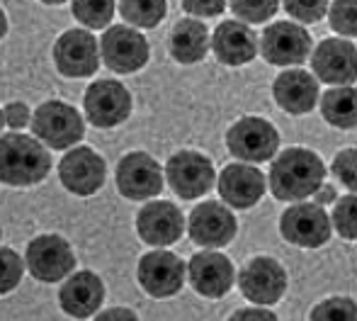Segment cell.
<instances>
[{
  "label": "cell",
  "instance_id": "obj_1",
  "mask_svg": "<svg viewBox=\"0 0 357 321\" xmlns=\"http://www.w3.org/2000/svg\"><path fill=\"white\" fill-rule=\"evenodd\" d=\"M326 180V165L311 149L291 147L273 158L268 173V188L280 202H299L321 188Z\"/></svg>",
  "mask_w": 357,
  "mask_h": 321
},
{
  "label": "cell",
  "instance_id": "obj_2",
  "mask_svg": "<svg viewBox=\"0 0 357 321\" xmlns=\"http://www.w3.org/2000/svg\"><path fill=\"white\" fill-rule=\"evenodd\" d=\"M52 170V154L27 134L0 137V183L13 188L37 185Z\"/></svg>",
  "mask_w": 357,
  "mask_h": 321
},
{
  "label": "cell",
  "instance_id": "obj_3",
  "mask_svg": "<svg viewBox=\"0 0 357 321\" xmlns=\"http://www.w3.org/2000/svg\"><path fill=\"white\" fill-rule=\"evenodd\" d=\"M32 132L49 149H68L85 134V122L73 105L61 100L42 103L32 114Z\"/></svg>",
  "mask_w": 357,
  "mask_h": 321
},
{
  "label": "cell",
  "instance_id": "obj_4",
  "mask_svg": "<svg viewBox=\"0 0 357 321\" xmlns=\"http://www.w3.org/2000/svg\"><path fill=\"white\" fill-rule=\"evenodd\" d=\"M226 147L238 160L265 163L273 160L280 149V134L273 122L263 117H241L226 132Z\"/></svg>",
  "mask_w": 357,
  "mask_h": 321
},
{
  "label": "cell",
  "instance_id": "obj_5",
  "mask_svg": "<svg viewBox=\"0 0 357 321\" xmlns=\"http://www.w3.org/2000/svg\"><path fill=\"white\" fill-rule=\"evenodd\" d=\"M100 57L114 73H137L149 64L151 49L139 29L127 24H112L100 39Z\"/></svg>",
  "mask_w": 357,
  "mask_h": 321
},
{
  "label": "cell",
  "instance_id": "obj_6",
  "mask_svg": "<svg viewBox=\"0 0 357 321\" xmlns=\"http://www.w3.org/2000/svg\"><path fill=\"white\" fill-rule=\"evenodd\" d=\"M85 117L100 129H112L127 122L132 114V93L119 80H95L83 95Z\"/></svg>",
  "mask_w": 357,
  "mask_h": 321
},
{
  "label": "cell",
  "instance_id": "obj_7",
  "mask_svg": "<svg viewBox=\"0 0 357 321\" xmlns=\"http://www.w3.org/2000/svg\"><path fill=\"white\" fill-rule=\"evenodd\" d=\"M280 232L284 241L299 246V248H319L328 244L333 234V222L319 202H294L284 209L280 219Z\"/></svg>",
  "mask_w": 357,
  "mask_h": 321
},
{
  "label": "cell",
  "instance_id": "obj_8",
  "mask_svg": "<svg viewBox=\"0 0 357 321\" xmlns=\"http://www.w3.org/2000/svg\"><path fill=\"white\" fill-rule=\"evenodd\" d=\"M165 178L178 197L197 200L214 188L216 170L214 163L199 151H178L165 163Z\"/></svg>",
  "mask_w": 357,
  "mask_h": 321
},
{
  "label": "cell",
  "instance_id": "obj_9",
  "mask_svg": "<svg viewBox=\"0 0 357 321\" xmlns=\"http://www.w3.org/2000/svg\"><path fill=\"white\" fill-rule=\"evenodd\" d=\"M287 270L282 263L270 255H258L248 260L238 275V288L243 297L260 307L278 304L287 292Z\"/></svg>",
  "mask_w": 357,
  "mask_h": 321
},
{
  "label": "cell",
  "instance_id": "obj_10",
  "mask_svg": "<svg viewBox=\"0 0 357 321\" xmlns=\"http://www.w3.org/2000/svg\"><path fill=\"white\" fill-rule=\"evenodd\" d=\"M24 265H27L29 275L37 278L39 283H59L73 273L75 255L66 239L56 237V234H44V237L29 241Z\"/></svg>",
  "mask_w": 357,
  "mask_h": 321
},
{
  "label": "cell",
  "instance_id": "obj_11",
  "mask_svg": "<svg viewBox=\"0 0 357 321\" xmlns=\"http://www.w3.org/2000/svg\"><path fill=\"white\" fill-rule=\"evenodd\" d=\"M139 285L155 299L173 297L180 292L185 278H188V263H183V258L170 251H149L142 255L137 268Z\"/></svg>",
  "mask_w": 357,
  "mask_h": 321
},
{
  "label": "cell",
  "instance_id": "obj_12",
  "mask_svg": "<svg viewBox=\"0 0 357 321\" xmlns=\"http://www.w3.org/2000/svg\"><path fill=\"white\" fill-rule=\"evenodd\" d=\"M260 54L273 66H301L311 54V34L299 22H275L260 37Z\"/></svg>",
  "mask_w": 357,
  "mask_h": 321
},
{
  "label": "cell",
  "instance_id": "obj_13",
  "mask_svg": "<svg viewBox=\"0 0 357 321\" xmlns=\"http://www.w3.org/2000/svg\"><path fill=\"white\" fill-rule=\"evenodd\" d=\"M117 190L122 197L144 202L163 190V168L158 160L144 151L127 154L117 163Z\"/></svg>",
  "mask_w": 357,
  "mask_h": 321
},
{
  "label": "cell",
  "instance_id": "obj_14",
  "mask_svg": "<svg viewBox=\"0 0 357 321\" xmlns=\"http://www.w3.org/2000/svg\"><path fill=\"white\" fill-rule=\"evenodd\" d=\"M98 39L88 29H68L54 44V64L59 73L68 78L93 76L100 66Z\"/></svg>",
  "mask_w": 357,
  "mask_h": 321
},
{
  "label": "cell",
  "instance_id": "obj_15",
  "mask_svg": "<svg viewBox=\"0 0 357 321\" xmlns=\"http://www.w3.org/2000/svg\"><path fill=\"white\" fill-rule=\"evenodd\" d=\"M188 232L190 239L202 248H221L234 241L238 224H236L234 212L226 207V202L207 200L192 209L188 219Z\"/></svg>",
  "mask_w": 357,
  "mask_h": 321
},
{
  "label": "cell",
  "instance_id": "obj_16",
  "mask_svg": "<svg viewBox=\"0 0 357 321\" xmlns=\"http://www.w3.org/2000/svg\"><path fill=\"white\" fill-rule=\"evenodd\" d=\"M59 178L63 188L80 197H90L105 185L107 178V165L105 158L90 147L71 149L59 163Z\"/></svg>",
  "mask_w": 357,
  "mask_h": 321
},
{
  "label": "cell",
  "instance_id": "obj_17",
  "mask_svg": "<svg viewBox=\"0 0 357 321\" xmlns=\"http://www.w3.org/2000/svg\"><path fill=\"white\" fill-rule=\"evenodd\" d=\"M188 278L195 292L207 299H221L236 283V268L219 251H199L190 258Z\"/></svg>",
  "mask_w": 357,
  "mask_h": 321
},
{
  "label": "cell",
  "instance_id": "obj_18",
  "mask_svg": "<svg viewBox=\"0 0 357 321\" xmlns=\"http://www.w3.org/2000/svg\"><path fill=\"white\" fill-rule=\"evenodd\" d=\"M216 188H219L221 202H226L234 209H250L263 200L265 190H268V180H265L263 170L255 168V163H231L221 170L219 180H216Z\"/></svg>",
  "mask_w": 357,
  "mask_h": 321
},
{
  "label": "cell",
  "instance_id": "obj_19",
  "mask_svg": "<svg viewBox=\"0 0 357 321\" xmlns=\"http://www.w3.org/2000/svg\"><path fill=\"white\" fill-rule=\"evenodd\" d=\"M311 68L321 83L353 85L357 80V47L350 39H324L311 54Z\"/></svg>",
  "mask_w": 357,
  "mask_h": 321
},
{
  "label": "cell",
  "instance_id": "obj_20",
  "mask_svg": "<svg viewBox=\"0 0 357 321\" xmlns=\"http://www.w3.org/2000/svg\"><path fill=\"white\" fill-rule=\"evenodd\" d=\"M185 232V217L173 202L155 200L139 209L137 214V234L149 246H165L175 244Z\"/></svg>",
  "mask_w": 357,
  "mask_h": 321
},
{
  "label": "cell",
  "instance_id": "obj_21",
  "mask_svg": "<svg viewBox=\"0 0 357 321\" xmlns=\"http://www.w3.org/2000/svg\"><path fill=\"white\" fill-rule=\"evenodd\" d=\"M212 52L224 66H245L258 57V34L248 22L224 20L212 34Z\"/></svg>",
  "mask_w": 357,
  "mask_h": 321
},
{
  "label": "cell",
  "instance_id": "obj_22",
  "mask_svg": "<svg viewBox=\"0 0 357 321\" xmlns=\"http://www.w3.org/2000/svg\"><path fill=\"white\" fill-rule=\"evenodd\" d=\"M273 98L284 112L309 114L319 103V78L301 68L282 71L273 83Z\"/></svg>",
  "mask_w": 357,
  "mask_h": 321
},
{
  "label": "cell",
  "instance_id": "obj_23",
  "mask_svg": "<svg viewBox=\"0 0 357 321\" xmlns=\"http://www.w3.org/2000/svg\"><path fill=\"white\" fill-rule=\"evenodd\" d=\"M59 299H61L63 312L75 319L95 317L105 302V285L90 270H78L59 290Z\"/></svg>",
  "mask_w": 357,
  "mask_h": 321
},
{
  "label": "cell",
  "instance_id": "obj_24",
  "mask_svg": "<svg viewBox=\"0 0 357 321\" xmlns=\"http://www.w3.org/2000/svg\"><path fill=\"white\" fill-rule=\"evenodd\" d=\"M209 47H212V34H209L207 24L197 17L180 20L170 32V54L178 64H197L207 57Z\"/></svg>",
  "mask_w": 357,
  "mask_h": 321
},
{
  "label": "cell",
  "instance_id": "obj_25",
  "mask_svg": "<svg viewBox=\"0 0 357 321\" xmlns=\"http://www.w3.org/2000/svg\"><path fill=\"white\" fill-rule=\"evenodd\" d=\"M321 114L335 129L357 127V88L333 85L321 95Z\"/></svg>",
  "mask_w": 357,
  "mask_h": 321
},
{
  "label": "cell",
  "instance_id": "obj_26",
  "mask_svg": "<svg viewBox=\"0 0 357 321\" xmlns=\"http://www.w3.org/2000/svg\"><path fill=\"white\" fill-rule=\"evenodd\" d=\"M168 3L165 0H119V13L124 22L139 29H151L165 17Z\"/></svg>",
  "mask_w": 357,
  "mask_h": 321
},
{
  "label": "cell",
  "instance_id": "obj_27",
  "mask_svg": "<svg viewBox=\"0 0 357 321\" xmlns=\"http://www.w3.org/2000/svg\"><path fill=\"white\" fill-rule=\"evenodd\" d=\"M73 17L88 29H105L114 17L117 0H71Z\"/></svg>",
  "mask_w": 357,
  "mask_h": 321
},
{
  "label": "cell",
  "instance_id": "obj_28",
  "mask_svg": "<svg viewBox=\"0 0 357 321\" xmlns=\"http://www.w3.org/2000/svg\"><path fill=\"white\" fill-rule=\"evenodd\" d=\"M331 222H333V229L343 239L357 241V195L355 193L335 200Z\"/></svg>",
  "mask_w": 357,
  "mask_h": 321
},
{
  "label": "cell",
  "instance_id": "obj_29",
  "mask_svg": "<svg viewBox=\"0 0 357 321\" xmlns=\"http://www.w3.org/2000/svg\"><path fill=\"white\" fill-rule=\"evenodd\" d=\"M231 13L248 24L268 22L280 8V0H229Z\"/></svg>",
  "mask_w": 357,
  "mask_h": 321
},
{
  "label": "cell",
  "instance_id": "obj_30",
  "mask_svg": "<svg viewBox=\"0 0 357 321\" xmlns=\"http://www.w3.org/2000/svg\"><path fill=\"white\" fill-rule=\"evenodd\" d=\"M309 317L314 321H355L357 304L350 297H328L316 304Z\"/></svg>",
  "mask_w": 357,
  "mask_h": 321
},
{
  "label": "cell",
  "instance_id": "obj_31",
  "mask_svg": "<svg viewBox=\"0 0 357 321\" xmlns=\"http://www.w3.org/2000/svg\"><path fill=\"white\" fill-rule=\"evenodd\" d=\"M331 29L343 37H357V0H333L328 8Z\"/></svg>",
  "mask_w": 357,
  "mask_h": 321
},
{
  "label": "cell",
  "instance_id": "obj_32",
  "mask_svg": "<svg viewBox=\"0 0 357 321\" xmlns=\"http://www.w3.org/2000/svg\"><path fill=\"white\" fill-rule=\"evenodd\" d=\"M24 275V260L13 248H0V294L13 292Z\"/></svg>",
  "mask_w": 357,
  "mask_h": 321
},
{
  "label": "cell",
  "instance_id": "obj_33",
  "mask_svg": "<svg viewBox=\"0 0 357 321\" xmlns=\"http://www.w3.org/2000/svg\"><path fill=\"white\" fill-rule=\"evenodd\" d=\"M284 10L299 24H314L328 15V0H284Z\"/></svg>",
  "mask_w": 357,
  "mask_h": 321
},
{
  "label": "cell",
  "instance_id": "obj_34",
  "mask_svg": "<svg viewBox=\"0 0 357 321\" xmlns=\"http://www.w3.org/2000/svg\"><path fill=\"white\" fill-rule=\"evenodd\" d=\"M333 175L350 193H357V149H343L333 158Z\"/></svg>",
  "mask_w": 357,
  "mask_h": 321
},
{
  "label": "cell",
  "instance_id": "obj_35",
  "mask_svg": "<svg viewBox=\"0 0 357 321\" xmlns=\"http://www.w3.org/2000/svg\"><path fill=\"white\" fill-rule=\"evenodd\" d=\"M183 8L195 17H216L224 13L226 0H183Z\"/></svg>",
  "mask_w": 357,
  "mask_h": 321
},
{
  "label": "cell",
  "instance_id": "obj_36",
  "mask_svg": "<svg viewBox=\"0 0 357 321\" xmlns=\"http://www.w3.org/2000/svg\"><path fill=\"white\" fill-rule=\"evenodd\" d=\"M3 112H5V124L10 129H22L27 127V122H32V112H29V107L24 103H10Z\"/></svg>",
  "mask_w": 357,
  "mask_h": 321
},
{
  "label": "cell",
  "instance_id": "obj_37",
  "mask_svg": "<svg viewBox=\"0 0 357 321\" xmlns=\"http://www.w3.org/2000/svg\"><path fill=\"white\" fill-rule=\"evenodd\" d=\"M231 319H268V321H275L278 314L275 312H268V309H260V304L255 309H238V312L231 314Z\"/></svg>",
  "mask_w": 357,
  "mask_h": 321
},
{
  "label": "cell",
  "instance_id": "obj_38",
  "mask_svg": "<svg viewBox=\"0 0 357 321\" xmlns=\"http://www.w3.org/2000/svg\"><path fill=\"white\" fill-rule=\"evenodd\" d=\"M335 200H338V193H335L333 185L321 183V188L314 193V202H319L321 207H326V204H335Z\"/></svg>",
  "mask_w": 357,
  "mask_h": 321
},
{
  "label": "cell",
  "instance_id": "obj_39",
  "mask_svg": "<svg viewBox=\"0 0 357 321\" xmlns=\"http://www.w3.org/2000/svg\"><path fill=\"white\" fill-rule=\"evenodd\" d=\"M98 319H139L134 312H129V309H124V307H119V309H107V312H100L98 314Z\"/></svg>",
  "mask_w": 357,
  "mask_h": 321
},
{
  "label": "cell",
  "instance_id": "obj_40",
  "mask_svg": "<svg viewBox=\"0 0 357 321\" xmlns=\"http://www.w3.org/2000/svg\"><path fill=\"white\" fill-rule=\"evenodd\" d=\"M8 34V17H5V13H3V8H0V39Z\"/></svg>",
  "mask_w": 357,
  "mask_h": 321
},
{
  "label": "cell",
  "instance_id": "obj_41",
  "mask_svg": "<svg viewBox=\"0 0 357 321\" xmlns=\"http://www.w3.org/2000/svg\"><path fill=\"white\" fill-rule=\"evenodd\" d=\"M39 3H47V5H61V3H66V0H39Z\"/></svg>",
  "mask_w": 357,
  "mask_h": 321
},
{
  "label": "cell",
  "instance_id": "obj_42",
  "mask_svg": "<svg viewBox=\"0 0 357 321\" xmlns=\"http://www.w3.org/2000/svg\"><path fill=\"white\" fill-rule=\"evenodd\" d=\"M3 127H5V112L0 110V132H3Z\"/></svg>",
  "mask_w": 357,
  "mask_h": 321
},
{
  "label": "cell",
  "instance_id": "obj_43",
  "mask_svg": "<svg viewBox=\"0 0 357 321\" xmlns=\"http://www.w3.org/2000/svg\"><path fill=\"white\" fill-rule=\"evenodd\" d=\"M0 239H3V229H0Z\"/></svg>",
  "mask_w": 357,
  "mask_h": 321
}]
</instances>
